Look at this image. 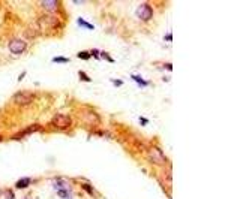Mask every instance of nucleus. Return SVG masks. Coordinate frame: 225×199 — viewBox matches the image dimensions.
Segmentation results:
<instances>
[{
  "instance_id": "nucleus-9",
  "label": "nucleus",
  "mask_w": 225,
  "mask_h": 199,
  "mask_svg": "<svg viewBox=\"0 0 225 199\" xmlns=\"http://www.w3.org/2000/svg\"><path fill=\"white\" fill-rule=\"evenodd\" d=\"M30 183H32V180H30V178H21L20 181H17L15 187H17V189H26Z\"/></svg>"
},
{
  "instance_id": "nucleus-4",
  "label": "nucleus",
  "mask_w": 225,
  "mask_h": 199,
  "mask_svg": "<svg viewBox=\"0 0 225 199\" xmlns=\"http://www.w3.org/2000/svg\"><path fill=\"white\" fill-rule=\"evenodd\" d=\"M26 48H27V45H26V42L21 39H12L9 42V51L12 54H21L26 51Z\"/></svg>"
},
{
  "instance_id": "nucleus-12",
  "label": "nucleus",
  "mask_w": 225,
  "mask_h": 199,
  "mask_svg": "<svg viewBox=\"0 0 225 199\" xmlns=\"http://www.w3.org/2000/svg\"><path fill=\"white\" fill-rule=\"evenodd\" d=\"M78 24L81 25V27H87L89 30H93V29H95V25H92L90 23H87V21L83 20V18H78Z\"/></svg>"
},
{
  "instance_id": "nucleus-3",
  "label": "nucleus",
  "mask_w": 225,
  "mask_h": 199,
  "mask_svg": "<svg viewBox=\"0 0 225 199\" xmlns=\"http://www.w3.org/2000/svg\"><path fill=\"white\" fill-rule=\"evenodd\" d=\"M12 100L17 103V105L24 106V105H27V103H30L33 100V94L32 93H27V91H18V93L14 94Z\"/></svg>"
},
{
  "instance_id": "nucleus-22",
  "label": "nucleus",
  "mask_w": 225,
  "mask_h": 199,
  "mask_svg": "<svg viewBox=\"0 0 225 199\" xmlns=\"http://www.w3.org/2000/svg\"><path fill=\"white\" fill-rule=\"evenodd\" d=\"M164 67H165V69H168V71H171V69H173V65L167 63V65H164Z\"/></svg>"
},
{
  "instance_id": "nucleus-7",
  "label": "nucleus",
  "mask_w": 225,
  "mask_h": 199,
  "mask_svg": "<svg viewBox=\"0 0 225 199\" xmlns=\"http://www.w3.org/2000/svg\"><path fill=\"white\" fill-rule=\"evenodd\" d=\"M57 195H59L60 198H63V199H71V198H72L71 189H69L68 186H66V187H60V189H57Z\"/></svg>"
},
{
  "instance_id": "nucleus-20",
  "label": "nucleus",
  "mask_w": 225,
  "mask_h": 199,
  "mask_svg": "<svg viewBox=\"0 0 225 199\" xmlns=\"http://www.w3.org/2000/svg\"><path fill=\"white\" fill-rule=\"evenodd\" d=\"M6 199H15L14 193H12V192H9V190H8V193H6Z\"/></svg>"
},
{
  "instance_id": "nucleus-19",
  "label": "nucleus",
  "mask_w": 225,
  "mask_h": 199,
  "mask_svg": "<svg viewBox=\"0 0 225 199\" xmlns=\"http://www.w3.org/2000/svg\"><path fill=\"white\" fill-rule=\"evenodd\" d=\"M111 81L114 82V85H117V87H120V85L123 84V81H122V80H111Z\"/></svg>"
},
{
  "instance_id": "nucleus-13",
  "label": "nucleus",
  "mask_w": 225,
  "mask_h": 199,
  "mask_svg": "<svg viewBox=\"0 0 225 199\" xmlns=\"http://www.w3.org/2000/svg\"><path fill=\"white\" fill-rule=\"evenodd\" d=\"M53 63H69V58H68V57L59 56V57H54V58H53Z\"/></svg>"
},
{
  "instance_id": "nucleus-21",
  "label": "nucleus",
  "mask_w": 225,
  "mask_h": 199,
  "mask_svg": "<svg viewBox=\"0 0 225 199\" xmlns=\"http://www.w3.org/2000/svg\"><path fill=\"white\" fill-rule=\"evenodd\" d=\"M171 39H173V34L171 33H167L165 34V40H171Z\"/></svg>"
},
{
  "instance_id": "nucleus-17",
  "label": "nucleus",
  "mask_w": 225,
  "mask_h": 199,
  "mask_svg": "<svg viewBox=\"0 0 225 199\" xmlns=\"http://www.w3.org/2000/svg\"><path fill=\"white\" fill-rule=\"evenodd\" d=\"M140 123H141V126H146V124H149V120L146 117H140Z\"/></svg>"
},
{
  "instance_id": "nucleus-10",
  "label": "nucleus",
  "mask_w": 225,
  "mask_h": 199,
  "mask_svg": "<svg viewBox=\"0 0 225 199\" xmlns=\"http://www.w3.org/2000/svg\"><path fill=\"white\" fill-rule=\"evenodd\" d=\"M41 6L45 8V9H48V12H51V11H54L57 8V2H54V0H53V2H42Z\"/></svg>"
},
{
  "instance_id": "nucleus-1",
  "label": "nucleus",
  "mask_w": 225,
  "mask_h": 199,
  "mask_svg": "<svg viewBox=\"0 0 225 199\" xmlns=\"http://www.w3.org/2000/svg\"><path fill=\"white\" fill-rule=\"evenodd\" d=\"M137 16L140 18L141 21H149L152 16H153V9L149 3H141L137 9Z\"/></svg>"
},
{
  "instance_id": "nucleus-18",
  "label": "nucleus",
  "mask_w": 225,
  "mask_h": 199,
  "mask_svg": "<svg viewBox=\"0 0 225 199\" xmlns=\"http://www.w3.org/2000/svg\"><path fill=\"white\" fill-rule=\"evenodd\" d=\"M90 56H95V57H96L98 60L101 58V57H99V51H98V49H93V51H92V53H90Z\"/></svg>"
},
{
  "instance_id": "nucleus-8",
  "label": "nucleus",
  "mask_w": 225,
  "mask_h": 199,
  "mask_svg": "<svg viewBox=\"0 0 225 199\" xmlns=\"http://www.w3.org/2000/svg\"><path fill=\"white\" fill-rule=\"evenodd\" d=\"M42 21H47L50 27H51V25H53V27H56V25L60 24V21H59L57 18H54V16H51V15H45L44 18H42Z\"/></svg>"
},
{
  "instance_id": "nucleus-5",
  "label": "nucleus",
  "mask_w": 225,
  "mask_h": 199,
  "mask_svg": "<svg viewBox=\"0 0 225 199\" xmlns=\"http://www.w3.org/2000/svg\"><path fill=\"white\" fill-rule=\"evenodd\" d=\"M149 159L156 163V165H162L164 162H165V156L162 154V151L159 148H156V147H152V148L149 150Z\"/></svg>"
},
{
  "instance_id": "nucleus-15",
  "label": "nucleus",
  "mask_w": 225,
  "mask_h": 199,
  "mask_svg": "<svg viewBox=\"0 0 225 199\" xmlns=\"http://www.w3.org/2000/svg\"><path fill=\"white\" fill-rule=\"evenodd\" d=\"M80 80L81 81H87V82H90L92 80H90V76H87V75H86L83 71H80Z\"/></svg>"
},
{
  "instance_id": "nucleus-14",
  "label": "nucleus",
  "mask_w": 225,
  "mask_h": 199,
  "mask_svg": "<svg viewBox=\"0 0 225 199\" xmlns=\"http://www.w3.org/2000/svg\"><path fill=\"white\" fill-rule=\"evenodd\" d=\"M78 57L80 58H83V60H90V53H87V51H80L78 53Z\"/></svg>"
},
{
  "instance_id": "nucleus-23",
  "label": "nucleus",
  "mask_w": 225,
  "mask_h": 199,
  "mask_svg": "<svg viewBox=\"0 0 225 199\" xmlns=\"http://www.w3.org/2000/svg\"><path fill=\"white\" fill-rule=\"evenodd\" d=\"M0 141H2V136H0Z\"/></svg>"
},
{
  "instance_id": "nucleus-16",
  "label": "nucleus",
  "mask_w": 225,
  "mask_h": 199,
  "mask_svg": "<svg viewBox=\"0 0 225 199\" xmlns=\"http://www.w3.org/2000/svg\"><path fill=\"white\" fill-rule=\"evenodd\" d=\"M99 57H104V58H105L107 62H110V63H114V60H113V58H111L107 53H99Z\"/></svg>"
},
{
  "instance_id": "nucleus-11",
  "label": "nucleus",
  "mask_w": 225,
  "mask_h": 199,
  "mask_svg": "<svg viewBox=\"0 0 225 199\" xmlns=\"http://www.w3.org/2000/svg\"><path fill=\"white\" fill-rule=\"evenodd\" d=\"M131 78H132L135 82H138V85H141V87H146V85H149V81L143 80V78H141V76H138V75H131Z\"/></svg>"
},
{
  "instance_id": "nucleus-6",
  "label": "nucleus",
  "mask_w": 225,
  "mask_h": 199,
  "mask_svg": "<svg viewBox=\"0 0 225 199\" xmlns=\"http://www.w3.org/2000/svg\"><path fill=\"white\" fill-rule=\"evenodd\" d=\"M42 129V126L41 124H32V126H29V127H26V129H23V130L17 135L15 138H23V136H26V135H32V133H35V132H39Z\"/></svg>"
},
{
  "instance_id": "nucleus-2",
  "label": "nucleus",
  "mask_w": 225,
  "mask_h": 199,
  "mask_svg": "<svg viewBox=\"0 0 225 199\" xmlns=\"http://www.w3.org/2000/svg\"><path fill=\"white\" fill-rule=\"evenodd\" d=\"M51 124H53L54 127H57V129H68L72 124V120H71V117H68L65 114H59L51 120Z\"/></svg>"
}]
</instances>
